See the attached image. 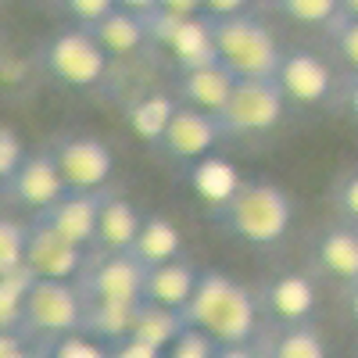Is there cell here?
<instances>
[{
  "instance_id": "obj_30",
  "label": "cell",
  "mask_w": 358,
  "mask_h": 358,
  "mask_svg": "<svg viewBox=\"0 0 358 358\" xmlns=\"http://www.w3.org/2000/svg\"><path fill=\"white\" fill-rule=\"evenodd\" d=\"M330 33H334V47L341 54V62L351 69V76H358V22L337 18Z\"/></svg>"
},
{
  "instance_id": "obj_40",
  "label": "cell",
  "mask_w": 358,
  "mask_h": 358,
  "mask_svg": "<svg viewBox=\"0 0 358 358\" xmlns=\"http://www.w3.org/2000/svg\"><path fill=\"white\" fill-rule=\"evenodd\" d=\"M344 101H348V111L358 118V76L348 79V86H344Z\"/></svg>"
},
{
  "instance_id": "obj_9",
  "label": "cell",
  "mask_w": 358,
  "mask_h": 358,
  "mask_svg": "<svg viewBox=\"0 0 358 358\" xmlns=\"http://www.w3.org/2000/svg\"><path fill=\"white\" fill-rule=\"evenodd\" d=\"M86 251L62 241L57 233L29 222V241H25V268L36 280H54V283H72L86 268Z\"/></svg>"
},
{
  "instance_id": "obj_22",
  "label": "cell",
  "mask_w": 358,
  "mask_h": 358,
  "mask_svg": "<svg viewBox=\"0 0 358 358\" xmlns=\"http://www.w3.org/2000/svg\"><path fill=\"white\" fill-rule=\"evenodd\" d=\"M187 330V322L179 312H169V308H155V305H140L136 308V319H133V334L129 341H140L147 348H155V351H169L179 337H183Z\"/></svg>"
},
{
  "instance_id": "obj_2",
  "label": "cell",
  "mask_w": 358,
  "mask_h": 358,
  "mask_svg": "<svg viewBox=\"0 0 358 358\" xmlns=\"http://www.w3.org/2000/svg\"><path fill=\"white\" fill-rule=\"evenodd\" d=\"M215 219L248 248H280L294 226V201L273 179H241L215 208Z\"/></svg>"
},
{
  "instance_id": "obj_26",
  "label": "cell",
  "mask_w": 358,
  "mask_h": 358,
  "mask_svg": "<svg viewBox=\"0 0 358 358\" xmlns=\"http://www.w3.org/2000/svg\"><path fill=\"white\" fill-rule=\"evenodd\" d=\"M276 8L283 11V18L312 29H334V22L341 18V0H276Z\"/></svg>"
},
{
  "instance_id": "obj_25",
  "label": "cell",
  "mask_w": 358,
  "mask_h": 358,
  "mask_svg": "<svg viewBox=\"0 0 358 358\" xmlns=\"http://www.w3.org/2000/svg\"><path fill=\"white\" fill-rule=\"evenodd\" d=\"M33 273L22 265L18 273L0 276V334H15L22 330V308H25V294L33 287Z\"/></svg>"
},
{
  "instance_id": "obj_13",
  "label": "cell",
  "mask_w": 358,
  "mask_h": 358,
  "mask_svg": "<svg viewBox=\"0 0 358 358\" xmlns=\"http://www.w3.org/2000/svg\"><path fill=\"white\" fill-rule=\"evenodd\" d=\"M4 194L25 208H33V215H36V212H47L54 201H62L69 187H65L62 172H57L50 151H36V155H25L18 172L4 183Z\"/></svg>"
},
{
  "instance_id": "obj_28",
  "label": "cell",
  "mask_w": 358,
  "mask_h": 358,
  "mask_svg": "<svg viewBox=\"0 0 358 358\" xmlns=\"http://www.w3.org/2000/svg\"><path fill=\"white\" fill-rule=\"evenodd\" d=\"M25 143H22V136L15 133V129H8V126H0V187L8 183V179L18 172V165L25 162Z\"/></svg>"
},
{
  "instance_id": "obj_33",
  "label": "cell",
  "mask_w": 358,
  "mask_h": 358,
  "mask_svg": "<svg viewBox=\"0 0 358 358\" xmlns=\"http://www.w3.org/2000/svg\"><path fill=\"white\" fill-rule=\"evenodd\" d=\"M212 355H215V344L201 337L197 330H183V337L165 351V358H212Z\"/></svg>"
},
{
  "instance_id": "obj_11",
  "label": "cell",
  "mask_w": 358,
  "mask_h": 358,
  "mask_svg": "<svg viewBox=\"0 0 358 358\" xmlns=\"http://www.w3.org/2000/svg\"><path fill=\"white\" fill-rule=\"evenodd\" d=\"M276 83L283 90V97L301 104V108H315L334 94V72L322 62L315 50H283V62L276 69Z\"/></svg>"
},
{
  "instance_id": "obj_31",
  "label": "cell",
  "mask_w": 358,
  "mask_h": 358,
  "mask_svg": "<svg viewBox=\"0 0 358 358\" xmlns=\"http://www.w3.org/2000/svg\"><path fill=\"white\" fill-rule=\"evenodd\" d=\"M47 358H108V348L97 344V341H90L86 334H72L65 341H54Z\"/></svg>"
},
{
  "instance_id": "obj_15",
  "label": "cell",
  "mask_w": 358,
  "mask_h": 358,
  "mask_svg": "<svg viewBox=\"0 0 358 358\" xmlns=\"http://www.w3.org/2000/svg\"><path fill=\"white\" fill-rule=\"evenodd\" d=\"M201 280V268H194L187 258L165 262L158 268H147V283H143V301L155 308H169L183 315L187 301L194 297V287Z\"/></svg>"
},
{
  "instance_id": "obj_4",
  "label": "cell",
  "mask_w": 358,
  "mask_h": 358,
  "mask_svg": "<svg viewBox=\"0 0 358 358\" xmlns=\"http://www.w3.org/2000/svg\"><path fill=\"white\" fill-rule=\"evenodd\" d=\"M86 301L76 283H54V280H33L22 308V330H33L50 341H65L83 330Z\"/></svg>"
},
{
  "instance_id": "obj_35",
  "label": "cell",
  "mask_w": 358,
  "mask_h": 358,
  "mask_svg": "<svg viewBox=\"0 0 358 358\" xmlns=\"http://www.w3.org/2000/svg\"><path fill=\"white\" fill-rule=\"evenodd\" d=\"M251 0H204V18L208 22H219V18H236V15H248Z\"/></svg>"
},
{
  "instance_id": "obj_29",
  "label": "cell",
  "mask_w": 358,
  "mask_h": 358,
  "mask_svg": "<svg viewBox=\"0 0 358 358\" xmlns=\"http://www.w3.org/2000/svg\"><path fill=\"white\" fill-rule=\"evenodd\" d=\"M65 4V11L76 18V25L79 29H94V25H101L118 4L115 0H62Z\"/></svg>"
},
{
  "instance_id": "obj_41",
  "label": "cell",
  "mask_w": 358,
  "mask_h": 358,
  "mask_svg": "<svg viewBox=\"0 0 358 358\" xmlns=\"http://www.w3.org/2000/svg\"><path fill=\"white\" fill-rule=\"evenodd\" d=\"M341 18L358 22V0H341Z\"/></svg>"
},
{
  "instance_id": "obj_38",
  "label": "cell",
  "mask_w": 358,
  "mask_h": 358,
  "mask_svg": "<svg viewBox=\"0 0 358 358\" xmlns=\"http://www.w3.org/2000/svg\"><path fill=\"white\" fill-rule=\"evenodd\" d=\"M212 358H262V351H255L251 344H219Z\"/></svg>"
},
{
  "instance_id": "obj_20",
  "label": "cell",
  "mask_w": 358,
  "mask_h": 358,
  "mask_svg": "<svg viewBox=\"0 0 358 358\" xmlns=\"http://www.w3.org/2000/svg\"><path fill=\"white\" fill-rule=\"evenodd\" d=\"M90 33L97 36V43L104 47L108 57H126V54H136L147 40H151V29H147V18L140 15H129L122 8H115L101 25H94Z\"/></svg>"
},
{
  "instance_id": "obj_14",
  "label": "cell",
  "mask_w": 358,
  "mask_h": 358,
  "mask_svg": "<svg viewBox=\"0 0 358 358\" xmlns=\"http://www.w3.org/2000/svg\"><path fill=\"white\" fill-rule=\"evenodd\" d=\"M176 86H179V97H183L179 104L219 118V111L226 108L233 86H236V76L219 62H204V65H194V69H179Z\"/></svg>"
},
{
  "instance_id": "obj_36",
  "label": "cell",
  "mask_w": 358,
  "mask_h": 358,
  "mask_svg": "<svg viewBox=\"0 0 358 358\" xmlns=\"http://www.w3.org/2000/svg\"><path fill=\"white\" fill-rule=\"evenodd\" d=\"M36 351L25 344V337H22V330H15V334H0V358H33Z\"/></svg>"
},
{
  "instance_id": "obj_23",
  "label": "cell",
  "mask_w": 358,
  "mask_h": 358,
  "mask_svg": "<svg viewBox=\"0 0 358 358\" xmlns=\"http://www.w3.org/2000/svg\"><path fill=\"white\" fill-rule=\"evenodd\" d=\"M176 108H179V104H176L172 97H165V94H147V97H140V101L129 108V126H133V133H136L140 140L162 143V136H165V129H169V122H172Z\"/></svg>"
},
{
  "instance_id": "obj_18",
  "label": "cell",
  "mask_w": 358,
  "mask_h": 358,
  "mask_svg": "<svg viewBox=\"0 0 358 358\" xmlns=\"http://www.w3.org/2000/svg\"><path fill=\"white\" fill-rule=\"evenodd\" d=\"M265 308L283 326H301L315 312V287L301 273H283L265 283Z\"/></svg>"
},
{
  "instance_id": "obj_7",
  "label": "cell",
  "mask_w": 358,
  "mask_h": 358,
  "mask_svg": "<svg viewBox=\"0 0 358 358\" xmlns=\"http://www.w3.org/2000/svg\"><path fill=\"white\" fill-rule=\"evenodd\" d=\"M143 283H147V265H140L126 251V255L90 258L76 287L86 305H143Z\"/></svg>"
},
{
  "instance_id": "obj_6",
  "label": "cell",
  "mask_w": 358,
  "mask_h": 358,
  "mask_svg": "<svg viewBox=\"0 0 358 358\" xmlns=\"http://www.w3.org/2000/svg\"><path fill=\"white\" fill-rule=\"evenodd\" d=\"M108 62L104 47L97 43V36L90 29H62L43 50V65L47 72L72 90H90L108 76Z\"/></svg>"
},
{
  "instance_id": "obj_12",
  "label": "cell",
  "mask_w": 358,
  "mask_h": 358,
  "mask_svg": "<svg viewBox=\"0 0 358 358\" xmlns=\"http://www.w3.org/2000/svg\"><path fill=\"white\" fill-rule=\"evenodd\" d=\"M222 136L226 133H222L215 115H204L197 108L179 104L158 147H162L169 158H176V162H204L219 147Z\"/></svg>"
},
{
  "instance_id": "obj_1",
  "label": "cell",
  "mask_w": 358,
  "mask_h": 358,
  "mask_svg": "<svg viewBox=\"0 0 358 358\" xmlns=\"http://www.w3.org/2000/svg\"><path fill=\"white\" fill-rule=\"evenodd\" d=\"M183 322H187V330H197L215 348L219 344H251V337L258 330L255 294L241 280H233L229 273L204 268L194 287V297L183 308Z\"/></svg>"
},
{
  "instance_id": "obj_21",
  "label": "cell",
  "mask_w": 358,
  "mask_h": 358,
  "mask_svg": "<svg viewBox=\"0 0 358 358\" xmlns=\"http://www.w3.org/2000/svg\"><path fill=\"white\" fill-rule=\"evenodd\" d=\"M136 308L140 305H86L83 330L79 334H86L90 341H97L104 348H115V344L129 341Z\"/></svg>"
},
{
  "instance_id": "obj_37",
  "label": "cell",
  "mask_w": 358,
  "mask_h": 358,
  "mask_svg": "<svg viewBox=\"0 0 358 358\" xmlns=\"http://www.w3.org/2000/svg\"><path fill=\"white\" fill-rule=\"evenodd\" d=\"M108 358H165V355L155 351V348H147V344H140V341H122V344L108 348Z\"/></svg>"
},
{
  "instance_id": "obj_43",
  "label": "cell",
  "mask_w": 358,
  "mask_h": 358,
  "mask_svg": "<svg viewBox=\"0 0 358 358\" xmlns=\"http://www.w3.org/2000/svg\"><path fill=\"white\" fill-rule=\"evenodd\" d=\"M33 358H47V355H33Z\"/></svg>"
},
{
  "instance_id": "obj_16",
  "label": "cell",
  "mask_w": 358,
  "mask_h": 358,
  "mask_svg": "<svg viewBox=\"0 0 358 358\" xmlns=\"http://www.w3.org/2000/svg\"><path fill=\"white\" fill-rule=\"evenodd\" d=\"M143 226V215L126 201V197H115L104 194L101 201V215H97V251L101 255H126L136 244V233Z\"/></svg>"
},
{
  "instance_id": "obj_42",
  "label": "cell",
  "mask_w": 358,
  "mask_h": 358,
  "mask_svg": "<svg viewBox=\"0 0 358 358\" xmlns=\"http://www.w3.org/2000/svg\"><path fill=\"white\" fill-rule=\"evenodd\" d=\"M348 312H351V319L358 322V283L348 287Z\"/></svg>"
},
{
  "instance_id": "obj_39",
  "label": "cell",
  "mask_w": 358,
  "mask_h": 358,
  "mask_svg": "<svg viewBox=\"0 0 358 358\" xmlns=\"http://www.w3.org/2000/svg\"><path fill=\"white\" fill-rule=\"evenodd\" d=\"M115 4L129 15H140V18H151L158 11V0H115Z\"/></svg>"
},
{
  "instance_id": "obj_27",
  "label": "cell",
  "mask_w": 358,
  "mask_h": 358,
  "mask_svg": "<svg viewBox=\"0 0 358 358\" xmlns=\"http://www.w3.org/2000/svg\"><path fill=\"white\" fill-rule=\"evenodd\" d=\"M25 241H29V226L15 219H0V276L18 273L25 265Z\"/></svg>"
},
{
  "instance_id": "obj_5",
  "label": "cell",
  "mask_w": 358,
  "mask_h": 358,
  "mask_svg": "<svg viewBox=\"0 0 358 358\" xmlns=\"http://www.w3.org/2000/svg\"><path fill=\"white\" fill-rule=\"evenodd\" d=\"M287 97L276 79H236L226 108L219 111V126L226 136H262L280 126Z\"/></svg>"
},
{
  "instance_id": "obj_32",
  "label": "cell",
  "mask_w": 358,
  "mask_h": 358,
  "mask_svg": "<svg viewBox=\"0 0 358 358\" xmlns=\"http://www.w3.org/2000/svg\"><path fill=\"white\" fill-rule=\"evenodd\" d=\"M334 204H337L341 219H344L348 226L358 229V172H348L341 183H337V190H334Z\"/></svg>"
},
{
  "instance_id": "obj_24",
  "label": "cell",
  "mask_w": 358,
  "mask_h": 358,
  "mask_svg": "<svg viewBox=\"0 0 358 358\" xmlns=\"http://www.w3.org/2000/svg\"><path fill=\"white\" fill-rule=\"evenodd\" d=\"M262 358H326V344H322L319 330H312L308 322L283 326V330L265 344Z\"/></svg>"
},
{
  "instance_id": "obj_8",
  "label": "cell",
  "mask_w": 358,
  "mask_h": 358,
  "mask_svg": "<svg viewBox=\"0 0 358 358\" xmlns=\"http://www.w3.org/2000/svg\"><path fill=\"white\" fill-rule=\"evenodd\" d=\"M50 158L62 172L65 187L76 194H97L115 172V151L101 136H90V133L62 136L50 147Z\"/></svg>"
},
{
  "instance_id": "obj_10",
  "label": "cell",
  "mask_w": 358,
  "mask_h": 358,
  "mask_svg": "<svg viewBox=\"0 0 358 358\" xmlns=\"http://www.w3.org/2000/svg\"><path fill=\"white\" fill-rule=\"evenodd\" d=\"M101 201H104L101 190H97V194H76V190H69L62 201H54L47 212H36L33 222L43 226V229H50V233H57L62 241H69V244L90 251V248L97 244Z\"/></svg>"
},
{
  "instance_id": "obj_19",
  "label": "cell",
  "mask_w": 358,
  "mask_h": 358,
  "mask_svg": "<svg viewBox=\"0 0 358 358\" xmlns=\"http://www.w3.org/2000/svg\"><path fill=\"white\" fill-rule=\"evenodd\" d=\"M140 265L147 268H158L165 262L183 258V236H179L176 222L165 215H143V226L136 233V244L129 251Z\"/></svg>"
},
{
  "instance_id": "obj_3",
  "label": "cell",
  "mask_w": 358,
  "mask_h": 358,
  "mask_svg": "<svg viewBox=\"0 0 358 358\" xmlns=\"http://www.w3.org/2000/svg\"><path fill=\"white\" fill-rule=\"evenodd\" d=\"M212 29L215 62L226 65L236 79H276L283 62V47L276 43L273 29L255 15H236L208 22Z\"/></svg>"
},
{
  "instance_id": "obj_17",
  "label": "cell",
  "mask_w": 358,
  "mask_h": 358,
  "mask_svg": "<svg viewBox=\"0 0 358 358\" xmlns=\"http://www.w3.org/2000/svg\"><path fill=\"white\" fill-rule=\"evenodd\" d=\"M315 262L330 280L355 287L358 283V229L348 222L322 229L315 241Z\"/></svg>"
},
{
  "instance_id": "obj_34",
  "label": "cell",
  "mask_w": 358,
  "mask_h": 358,
  "mask_svg": "<svg viewBox=\"0 0 358 358\" xmlns=\"http://www.w3.org/2000/svg\"><path fill=\"white\" fill-rule=\"evenodd\" d=\"M155 15L169 18H204V0H158Z\"/></svg>"
}]
</instances>
